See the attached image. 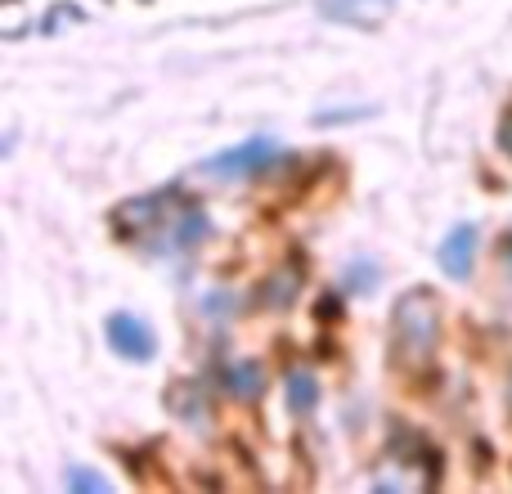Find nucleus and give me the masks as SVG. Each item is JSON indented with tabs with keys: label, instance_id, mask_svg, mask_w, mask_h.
<instances>
[{
	"label": "nucleus",
	"instance_id": "1",
	"mask_svg": "<svg viewBox=\"0 0 512 494\" xmlns=\"http://www.w3.org/2000/svg\"><path fill=\"white\" fill-rule=\"evenodd\" d=\"M436 333H441V306L427 288H409L396 301V315H391V351L400 364L418 369V364L432 360Z\"/></svg>",
	"mask_w": 512,
	"mask_h": 494
},
{
	"label": "nucleus",
	"instance_id": "2",
	"mask_svg": "<svg viewBox=\"0 0 512 494\" xmlns=\"http://www.w3.org/2000/svg\"><path fill=\"white\" fill-rule=\"evenodd\" d=\"M207 230H212V221H207L194 203H180V207H162V216L153 221V230L144 234V243H153L158 252H189V247H198L207 239Z\"/></svg>",
	"mask_w": 512,
	"mask_h": 494
},
{
	"label": "nucleus",
	"instance_id": "3",
	"mask_svg": "<svg viewBox=\"0 0 512 494\" xmlns=\"http://www.w3.org/2000/svg\"><path fill=\"white\" fill-rule=\"evenodd\" d=\"M274 140H265V135H256V140L248 144H239V149H230V153H221V158H212V162H203V176H212V180H243V176H256V171H265L274 162Z\"/></svg>",
	"mask_w": 512,
	"mask_h": 494
},
{
	"label": "nucleus",
	"instance_id": "4",
	"mask_svg": "<svg viewBox=\"0 0 512 494\" xmlns=\"http://www.w3.org/2000/svg\"><path fill=\"white\" fill-rule=\"evenodd\" d=\"M108 342H113V351L126 355V360H153V351H158L153 333L135 315H108Z\"/></svg>",
	"mask_w": 512,
	"mask_h": 494
},
{
	"label": "nucleus",
	"instance_id": "5",
	"mask_svg": "<svg viewBox=\"0 0 512 494\" xmlns=\"http://www.w3.org/2000/svg\"><path fill=\"white\" fill-rule=\"evenodd\" d=\"M441 265H445V274H454V279H468V270H472V261H477V230L472 225H454L450 234H445V243H441Z\"/></svg>",
	"mask_w": 512,
	"mask_h": 494
},
{
	"label": "nucleus",
	"instance_id": "6",
	"mask_svg": "<svg viewBox=\"0 0 512 494\" xmlns=\"http://www.w3.org/2000/svg\"><path fill=\"white\" fill-rule=\"evenodd\" d=\"M324 9L333 18H351V23H360V27H373L391 14V0H328Z\"/></svg>",
	"mask_w": 512,
	"mask_h": 494
},
{
	"label": "nucleus",
	"instance_id": "7",
	"mask_svg": "<svg viewBox=\"0 0 512 494\" xmlns=\"http://www.w3.org/2000/svg\"><path fill=\"white\" fill-rule=\"evenodd\" d=\"M230 396L234 400H261V391H265V369L256 360H239L230 369Z\"/></svg>",
	"mask_w": 512,
	"mask_h": 494
},
{
	"label": "nucleus",
	"instance_id": "8",
	"mask_svg": "<svg viewBox=\"0 0 512 494\" xmlns=\"http://www.w3.org/2000/svg\"><path fill=\"white\" fill-rule=\"evenodd\" d=\"M297 292H301V274H297V265L292 270H279V274H270V283H265V306H274V310H283V306H292L297 301Z\"/></svg>",
	"mask_w": 512,
	"mask_h": 494
},
{
	"label": "nucleus",
	"instance_id": "9",
	"mask_svg": "<svg viewBox=\"0 0 512 494\" xmlns=\"http://www.w3.org/2000/svg\"><path fill=\"white\" fill-rule=\"evenodd\" d=\"M315 400H319L315 373H306V369L288 373V409H292V414H310V409H315Z\"/></svg>",
	"mask_w": 512,
	"mask_h": 494
},
{
	"label": "nucleus",
	"instance_id": "10",
	"mask_svg": "<svg viewBox=\"0 0 512 494\" xmlns=\"http://www.w3.org/2000/svg\"><path fill=\"white\" fill-rule=\"evenodd\" d=\"M68 490H72V494H113V481L99 477V472L72 468V472H68Z\"/></svg>",
	"mask_w": 512,
	"mask_h": 494
},
{
	"label": "nucleus",
	"instance_id": "11",
	"mask_svg": "<svg viewBox=\"0 0 512 494\" xmlns=\"http://www.w3.org/2000/svg\"><path fill=\"white\" fill-rule=\"evenodd\" d=\"M373 288H378V270H373L369 261H364V265H351V270H346V292H364V297H369Z\"/></svg>",
	"mask_w": 512,
	"mask_h": 494
},
{
	"label": "nucleus",
	"instance_id": "12",
	"mask_svg": "<svg viewBox=\"0 0 512 494\" xmlns=\"http://www.w3.org/2000/svg\"><path fill=\"white\" fill-rule=\"evenodd\" d=\"M499 149L512 158V108H508V117H504V126H499Z\"/></svg>",
	"mask_w": 512,
	"mask_h": 494
},
{
	"label": "nucleus",
	"instance_id": "13",
	"mask_svg": "<svg viewBox=\"0 0 512 494\" xmlns=\"http://www.w3.org/2000/svg\"><path fill=\"white\" fill-rule=\"evenodd\" d=\"M319 319H337V301H333V297L319 301Z\"/></svg>",
	"mask_w": 512,
	"mask_h": 494
},
{
	"label": "nucleus",
	"instance_id": "14",
	"mask_svg": "<svg viewBox=\"0 0 512 494\" xmlns=\"http://www.w3.org/2000/svg\"><path fill=\"white\" fill-rule=\"evenodd\" d=\"M504 252H508V261H512V239H508V243H504Z\"/></svg>",
	"mask_w": 512,
	"mask_h": 494
}]
</instances>
